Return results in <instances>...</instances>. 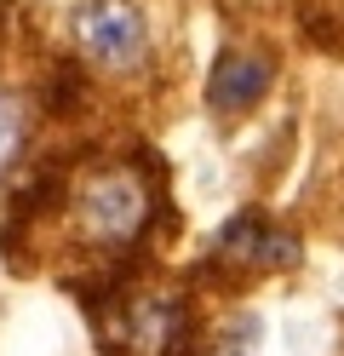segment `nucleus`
Returning <instances> with one entry per match:
<instances>
[{
    "label": "nucleus",
    "instance_id": "nucleus-1",
    "mask_svg": "<svg viewBox=\"0 0 344 356\" xmlns=\"http://www.w3.org/2000/svg\"><path fill=\"white\" fill-rule=\"evenodd\" d=\"M161 207H167V190L138 161H92L86 172L75 161V184H69L63 213L75 218V236L92 253H121L149 236Z\"/></svg>",
    "mask_w": 344,
    "mask_h": 356
},
{
    "label": "nucleus",
    "instance_id": "nucleus-2",
    "mask_svg": "<svg viewBox=\"0 0 344 356\" xmlns=\"http://www.w3.org/2000/svg\"><path fill=\"white\" fill-rule=\"evenodd\" d=\"M69 35H75L81 58L104 75L126 81L149 63V17L138 0H81L69 17Z\"/></svg>",
    "mask_w": 344,
    "mask_h": 356
},
{
    "label": "nucleus",
    "instance_id": "nucleus-3",
    "mask_svg": "<svg viewBox=\"0 0 344 356\" xmlns=\"http://www.w3.org/2000/svg\"><path fill=\"white\" fill-rule=\"evenodd\" d=\"M121 339L138 345L144 356H195L201 345V310L195 293H132L115 305Z\"/></svg>",
    "mask_w": 344,
    "mask_h": 356
},
{
    "label": "nucleus",
    "instance_id": "nucleus-4",
    "mask_svg": "<svg viewBox=\"0 0 344 356\" xmlns=\"http://www.w3.org/2000/svg\"><path fill=\"white\" fill-rule=\"evenodd\" d=\"M213 253L229 264V270L264 276V270H287V264H298V236L281 230V225H270L259 207H241V213L224 218Z\"/></svg>",
    "mask_w": 344,
    "mask_h": 356
},
{
    "label": "nucleus",
    "instance_id": "nucleus-5",
    "mask_svg": "<svg viewBox=\"0 0 344 356\" xmlns=\"http://www.w3.org/2000/svg\"><path fill=\"white\" fill-rule=\"evenodd\" d=\"M275 81V58L259 47H224L213 58V75H206V109L224 121H241L252 104L270 92Z\"/></svg>",
    "mask_w": 344,
    "mask_h": 356
},
{
    "label": "nucleus",
    "instance_id": "nucleus-6",
    "mask_svg": "<svg viewBox=\"0 0 344 356\" xmlns=\"http://www.w3.org/2000/svg\"><path fill=\"white\" fill-rule=\"evenodd\" d=\"M35 104H40L46 121H75L86 109V70H81V63H52Z\"/></svg>",
    "mask_w": 344,
    "mask_h": 356
},
{
    "label": "nucleus",
    "instance_id": "nucleus-7",
    "mask_svg": "<svg viewBox=\"0 0 344 356\" xmlns=\"http://www.w3.org/2000/svg\"><path fill=\"white\" fill-rule=\"evenodd\" d=\"M17 149H23V104L12 92H0V172L17 161Z\"/></svg>",
    "mask_w": 344,
    "mask_h": 356
}]
</instances>
